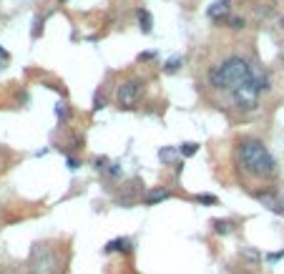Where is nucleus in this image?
<instances>
[{
    "label": "nucleus",
    "mask_w": 284,
    "mask_h": 274,
    "mask_svg": "<svg viewBox=\"0 0 284 274\" xmlns=\"http://www.w3.org/2000/svg\"><path fill=\"white\" fill-rule=\"evenodd\" d=\"M236 161L249 176L267 179L277 171V164L272 151L259 138H242L236 143Z\"/></svg>",
    "instance_id": "f257e3e1"
},
{
    "label": "nucleus",
    "mask_w": 284,
    "mask_h": 274,
    "mask_svg": "<svg viewBox=\"0 0 284 274\" xmlns=\"http://www.w3.org/2000/svg\"><path fill=\"white\" fill-rule=\"evenodd\" d=\"M254 76L252 66L242 58V55H229L227 60L216 63L209 68V83L216 91H236L244 81H249Z\"/></svg>",
    "instance_id": "f03ea898"
},
{
    "label": "nucleus",
    "mask_w": 284,
    "mask_h": 274,
    "mask_svg": "<svg viewBox=\"0 0 284 274\" xmlns=\"http://www.w3.org/2000/svg\"><path fill=\"white\" fill-rule=\"evenodd\" d=\"M259 96H261V86H259V78L256 76H252L249 81H244L236 91H231L234 106L239 111H254L259 106Z\"/></svg>",
    "instance_id": "7ed1b4c3"
},
{
    "label": "nucleus",
    "mask_w": 284,
    "mask_h": 274,
    "mask_svg": "<svg viewBox=\"0 0 284 274\" xmlns=\"http://www.w3.org/2000/svg\"><path fill=\"white\" fill-rule=\"evenodd\" d=\"M28 267H30V274H58V269H60L56 251H51L48 247H40V244L33 249Z\"/></svg>",
    "instance_id": "20e7f679"
},
{
    "label": "nucleus",
    "mask_w": 284,
    "mask_h": 274,
    "mask_svg": "<svg viewBox=\"0 0 284 274\" xmlns=\"http://www.w3.org/2000/svg\"><path fill=\"white\" fill-rule=\"evenodd\" d=\"M143 88H146V81L143 78H128L123 81L118 91H116V101H118V106L121 109H134L136 103L141 101L143 96Z\"/></svg>",
    "instance_id": "39448f33"
},
{
    "label": "nucleus",
    "mask_w": 284,
    "mask_h": 274,
    "mask_svg": "<svg viewBox=\"0 0 284 274\" xmlns=\"http://www.w3.org/2000/svg\"><path fill=\"white\" fill-rule=\"evenodd\" d=\"M206 15L214 20V23H222V20H229L231 15V0H214V3L209 5Z\"/></svg>",
    "instance_id": "423d86ee"
},
{
    "label": "nucleus",
    "mask_w": 284,
    "mask_h": 274,
    "mask_svg": "<svg viewBox=\"0 0 284 274\" xmlns=\"http://www.w3.org/2000/svg\"><path fill=\"white\" fill-rule=\"evenodd\" d=\"M134 249V242H131L128 237H121V239H111L106 247H103V251L106 254H111V251H131Z\"/></svg>",
    "instance_id": "0eeeda50"
},
{
    "label": "nucleus",
    "mask_w": 284,
    "mask_h": 274,
    "mask_svg": "<svg viewBox=\"0 0 284 274\" xmlns=\"http://www.w3.org/2000/svg\"><path fill=\"white\" fill-rule=\"evenodd\" d=\"M166 199H171V194L166 192V189H151V192L143 196V204H146V206H154V204L166 201Z\"/></svg>",
    "instance_id": "6e6552de"
},
{
    "label": "nucleus",
    "mask_w": 284,
    "mask_h": 274,
    "mask_svg": "<svg viewBox=\"0 0 284 274\" xmlns=\"http://www.w3.org/2000/svg\"><path fill=\"white\" fill-rule=\"evenodd\" d=\"M136 18H139V28H141L146 35L154 30V18H151V13H148L146 8H139V10H136Z\"/></svg>",
    "instance_id": "1a4fd4ad"
},
{
    "label": "nucleus",
    "mask_w": 284,
    "mask_h": 274,
    "mask_svg": "<svg viewBox=\"0 0 284 274\" xmlns=\"http://www.w3.org/2000/svg\"><path fill=\"white\" fill-rule=\"evenodd\" d=\"M176 156H181L179 154V146H164V149L159 151L161 164H173V161H176Z\"/></svg>",
    "instance_id": "9d476101"
},
{
    "label": "nucleus",
    "mask_w": 284,
    "mask_h": 274,
    "mask_svg": "<svg viewBox=\"0 0 284 274\" xmlns=\"http://www.w3.org/2000/svg\"><path fill=\"white\" fill-rule=\"evenodd\" d=\"M239 254H242V259H247L249 264H259L261 262V251L254 249V247H242V249H239Z\"/></svg>",
    "instance_id": "9b49d317"
},
{
    "label": "nucleus",
    "mask_w": 284,
    "mask_h": 274,
    "mask_svg": "<svg viewBox=\"0 0 284 274\" xmlns=\"http://www.w3.org/2000/svg\"><path fill=\"white\" fill-rule=\"evenodd\" d=\"M231 229H234V224L229 219H214V231L216 234H229Z\"/></svg>",
    "instance_id": "f8f14e48"
},
{
    "label": "nucleus",
    "mask_w": 284,
    "mask_h": 274,
    "mask_svg": "<svg viewBox=\"0 0 284 274\" xmlns=\"http://www.w3.org/2000/svg\"><path fill=\"white\" fill-rule=\"evenodd\" d=\"M184 66V58L181 55H176V58H171V60H166V66H164V71L166 73H176L179 68Z\"/></svg>",
    "instance_id": "ddd939ff"
},
{
    "label": "nucleus",
    "mask_w": 284,
    "mask_h": 274,
    "mask_svg": "<svg viewBox=\"0 0 284 274\" xmlns=\"http://www.w3.org/2000/svg\"><path fill=\"white\" fill-rule=\"evenodd\" d=\"M196 151H199V143H194V141H186V143L179 146V154L181 156H194Z\"/></svg>",
    "instance_id": "4468645a"
},
{
    "label": "nucleus",
    "mask_w": 284,
    "mask_h": 274,
    "mask_svg": "<svg viewBox=\"0 0 284 274\" xmlns=\"http://www.w3.org/2000/svg\"><path fill=\"white\" fill-rule=\"evenodd\" d=\"M56 116H58L60 121H68V103L58 101V103H56Z\"/></svg>",
    "instance_id": "2eb2a0df"
},
{
    "label": "nucleus",
    "mask_w": 284,
    "mask_h": 274,
    "mask_svg": "<svg viewBox=\"0 0 284 274\" xmlns=\"http://www.w3.org/2000/svg\"><path fill=\"white\" fill-rule=\"evenodd\" d=\"M229 28L231 30H242L244 28V18H229Z\"/></svg>",
    "instance_id": "dca6fc26"
},
{
    "label": "nucleus",
    "mask_w": 284,
    "mask_h": 274,
    "mask_svg": "<svg viewBox=\"0 0 284 274\" xmlns=\"http://www.w3.org/2000/svg\"><path fill=\"white\" fill-rule=\"evenodd\" d=\"M106 106V98L103 96H96V101H93V111H101Z\"/></svg>",
    "instance_id": "f3484780"
},
{
    "label": "nucleus",
    "mask_w": 284,
    "mask_h": 274,
    "mask_svg": "<svg viewBox=\"0 0 284 274\" xmlns=\"http://www.w3.org/2000/svg\"><path fill=\"white\" fill-rule=\"evenodd\" d=\"M108 174H111V176H121V168H118V164H108Z\"/></svg>",
    "instance_id": "a211bd4d"
},
{
    "label": "nucleus",
    "mask_w": 284,
    "mask_h": 274,
    "mask_svg": "<svg viewBox=\"0 0 284 274\" xmlns=\"http://www.w3.org/2000/svg\"><path fill=\"white\" fill-rule=\"evenodd\" d=\"M199 201H201V204H216V196H211V194H204V196H199Z\"/></svg>",
    "instance_id": "6ab92c4d"
},
{
    "label": "nucleus",
    "mask_w": 284,
    "mask_h": 274,
    "mask_svg": "<svg viewBox=\"0 0 284 274\" xmlns=\"http://www.w3.org/2000/svg\"><path fill=\"white\" fill-rule=\"evenodd\" d=\"M267 259H269V262H279V259H284V251H277V254H269Z\"/></svg>",
    "instance_id": "aec40b11"
},
{
    "label": "nucleus",
    "mask_w": 284,
    "mask_h": 274,
    "mask_svg": "<svg viewBox=\"0 0 284 274\" xmlns=\"http://www.w3.org/2000/svg\"><path fill=\"white\" fill-rule=\"evenodd\" d=\"M68 168H71V171H76V168H78V161H76V159H68Z\"/></svg>",
    "instance_id": "412c9836"
},
{
    "label": "nucleus",
    "mask_w": 284,
    "mask_h": 274,
    "mask_svg": "<svg viewBox=\"0 0 284 274\" xmlns=\"http://www.w3.org/2000/svg\"><path fill=\"white\" fill-rule=\"evenodd\" d=\"M0 55H3V58H8V53H5V51H3V48H0Z\"/></svg>",
    "instance_id": "4be33fe9"
},
{
    "label": "nucleus",
    "mask_w": 284,
    "mask_h": 274,
    "mask_svg": "<svg viewBox=\"0 0 284 274\" xmlns=\"http://www.w3.org/2000/svg\"><path fill=\"white\" fill-rule=\"evenodd\" d=\"M0 274H5V272H3V269H0Z\"/></svg>",
    "instance_id": "5701e85b"
}]
</instances>
